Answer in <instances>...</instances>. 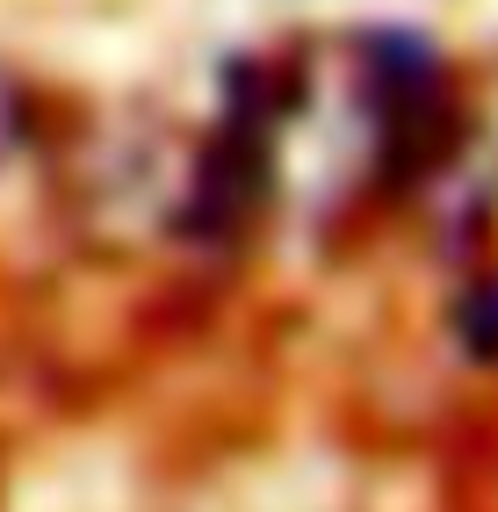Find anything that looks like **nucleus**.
<instances>
[{"mask_svg":"<svg viewBox=\"0 0 498 512\" xmlns=\"http://www.w3.org/2000/svg\"><path fill=\"white\" fill-rule=\"evenodd\" d=\"M462 347H470V354H498V282H484L470 303H462Z\"/></svg>","mask_w":498,"mask_h":512,"instance_id":"1","label":"nucleus"}]
</instances>
